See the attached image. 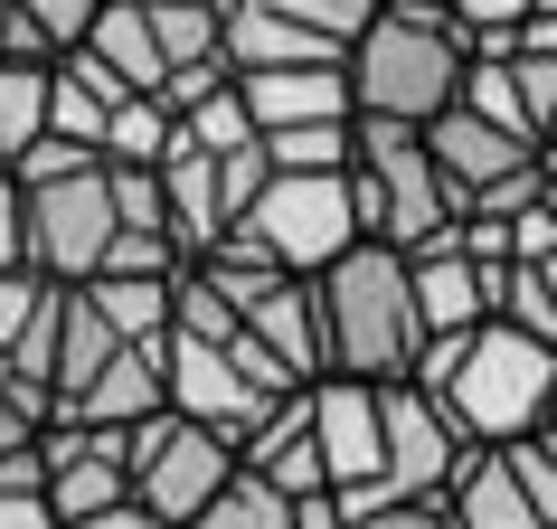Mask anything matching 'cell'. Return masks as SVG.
Masks as SVG:
<instances>
[{"label": "cell", "instance_id": "ba28073f", "mask_svg": "<svg viewBox=\"0 0 557 529\" xmlns=\"http://www.w3.org/2000/svg\"><path fill=\"white\" fill-rule=\"evenodd\" d=\"M236 227L256 236L264 256L284 264V274H331V264L359 246V218H350V171H294V180H264V199L236 218Z\"/></svg>", "mask_w": 557, "mask_h": 529}, {"label": "cell", "instance_id": "74e56055", "mask_svg": "<svg viewBox=\"0 0 557 529\" xmlns=\"http://www.w3.org/2000/svg\"><path fill=\"white\" fill-rule=\"evenodd\" d=\"M0 274H29V227H20V189L0 171Z\"/></svg>", "mask_w": 557, "mask_h": 529}, {"label": "cell", "instance_id": "8d00e7d4", "mask_svg": "<svg viewBox=\"0 0 557 529\" xmlns=\"http://www.w3.org/2000/svg\"><path fill=\"white\" fill-rule=\"evenodd\" d=\"M341 529H454V520H444V501H387V510H359Z\"/></svg>", "mask_w": 557, "mask_h": 529}, {"label": "cell", "instance_id": "277c9868", "mask_svg": "<svg viewBox=\"0 0 557 529\" xmlns=\"http://www.w3.org/2000/svg\"><path fill=\"white\" fill-rule=\"evenodd\" d=\"M350 218H359V246L416 256L425 236L463 218V199L435 180V161L407 123H350Z\"/></svg>", "mask_w": 557, "mask_h": 529}, {"label": "cell", "instance_id": "52a82bcc", "mask_svg": "<svg viewBox=\"0 0 557 529\" xmlns=\"http://www.w3.org/2000/svg\"><path fill=\"white\" fill-rule=\"evenodd\" d=\"M463 454L472 444L444 426V407L416 379H397V387H379V482H369V492H331V501H341V520L387 510V501H435Z\"/></svg>", "mask_w": 557, "mask_h": 529}, {"label": "cell", "instance_id": "d6986e66", "mask_svg": "<svg viewBox=\"0 0 557 529\" xmlns=\"http://www.w3.org/2000/svg\"><path fill=\"white\" fill-rule=\"evenodd\" d=\"M171 284H161V274H95V284H76V294L104 312V331H114L123 350H161V341H171Z\"/></svg>", "mask_w": 557, "mask_h": 529}, {"label": "cell", "instance_id": "ee69618b", "mask_svg": "<svg viewBox=\"0 0 557 529\" xmlns=\"http://www.w3.org/2000/svg\"><path fill=\"white\" fill-rule=\"evenodd\" d=\"M379 10H444V0H379Z\"/></svg>", "mask_w": 557, "mask_h": 529}, {"label": "cell", "instance_id": "1f68e13d", "mask_svg": "<svg viewBox=\"0 0 557 529\" xmlns=\"http://www.w3.org/2000/svg\"><path fill=\"white\" fill-rule=\"evenodd\" d=\"M492 454L510 464V482H520V501H529V510H539V520L557 529V454H548L539 435H520V444H492Z\"/></svg>", "mask_w": 557, "mask_h": 529}, {"label": "cell", "instance_id": "5b68a950", "mask_svg": "<svg viewBox=\"0 0 557 529\" xmlns=\"http://www.w3.org/2000/svg\"><path fill=\"white\" fill-rule=\"evenodd\" d=\"M20 189V227H29V274L38 284H95L104 246H114V199H104V161H66L48 180H10Z\"/></svg>", "mask_w": 557, "mask_h": 529}, {"label": "cell", "instance_id": "b9f144b4", "mask_svg": "<svg viewBox=\"0 0 557 529\" xmlns=\"http://www.w3.org/2000/svg\"><path fill=\"white\" fill-rule=\"evenodd\" d=\"M10 48H20V29H10V0H0V58H10Z\"/></svg>", "mask_w": 557, "mask_h": 529}, {"label": "cell", "instance_id": "7a4b0ae2", "mask_svg": "<svg viewBox=\"0 0 557 529\" xmlns=\"http://www.w3.org/2000/svg\"><path fill=\"white\" fill-rule=\"evenodd\" d=\"M463 66H472V48L444 10H379L350 38V58H341L350 123H407V133H425L463 95Z\"/></svg>", "mask_w": 557, "mask_h": 529}, {"label": "cell", "instance_id": "ab89813d", "mask_svg": "<svg viewBox=\"0 0 557 529\" xmlns=\"http://www.w3.org/2000/svg\"><path fill=\"white\" fill-rule=\"evenodd\" d=\"M66 529H161L151 510H133V501H114V510H95V520H66Z\"/></svg>", "mask_w": 557, "mask_h": 529}, {"label": "cell", "instance_id": "d4e9b609", "mask_svg": "<svg viewBox=\"0 0 557 529\" xmlns=\"http://www.w3.org/2000/svg\"><path fill=\"white\" fill-rule=\"evenodd\" d=\"M29 143H48V66L0 58V171H10Z\"/></svg>", "mask_w": 557, "mask_h": 529}, {"label": "cell", "instance_id": "8992f818", "mask_svg": "<svg viewBox=\"0 0 557 529\" xmlns=\"http://www.w3.org/2000/svg\"><path fill=\"white\" fill-rule=\"evenodd\" d=\"M236 472V444H218L208 426H189V416H143L133 435H123V492H133V510H151L161 529H189L208 510V501L227 492Z\"/></svg>", "mask_w": 557, "mask_h": 529}, {"label": "cell", "instance_id": "9a60e30c", "mask_svg": "<svg viewBox=\"0 0 557 529\" xmlns=\"http://www.w3.org/2000/svg\"><path fill=\"white\" fill-rule=\"evenodd\" d=\"M435 501H444V520H454V529H548V520L520 501V482H510V464H500L492 444H472Z\"/></svg>", "mask_w": 557, "mask_h": 529}, {"label": "cell", "instance_id": "44dd1931", "mask_svg": "<svg viewBox=\"0 0 557 529\" xmlns=\"http://www.w3.org/2000/svg\"><path fill=\"white\" fill-rule=\"evenodd\" d=\"M86 58L104 66L123 95H151V86H161V48H151V29H143V0H104V10H95Z\"/></svg>", "mask_w": 557, "mask_h": 529}, {"label": "cell", "instance_id": "f35d334b", "mask_svg": "<svg viewBox=\"0 0 557 529\" xmlns=\"http://www.w3.org/2000/svg\"><path fill=\"white\" fill-rule=\"evenodd\" d=\"M0 529H58V510L38 492H0Z\"/></svg>", "mask_w": 557, "mask_h": 529}, {"label": "cell", "instance_id": "9c48e42d", "mask_svg": "<svg viewBox=\"0 0 557 529\" xmlns=\"http://www.w3.org/2000/svg\"><path fill=\"white\" fill-rule=\"evenodd\" d=\"M38 501L58 510V529L133 501L123 492V435H104V426H48L38 435Z\"/></svg>", "mask_w": 557, "mask_h": 529}, {"label": "cell", "instance_id": "836d02e7", "mask_svg": "<svg viewBox=\"0 0 557 529\" xmlns=\"http://www.w3.org/2000/svg\"><path fill=\"white\" fill-rule=\"evenodd\" d=\"M264 180H274V161H264L256 143H246V151H227V161H218V208H227V227H236V218H246V208L264 199Z\"/></svg>", "mask_w": 557, "mask_h": 529}, {"label": "cell", "instance_id": "7402d4cb", "mask_svg": "<svg viewBox=\"0 0 557 529\" xmlns=\"http://www.w3.org/2000/svg\"><path fill=\"white\" fill-rule=\"evenodd\" d=\"M218 20H227V0H143V29L161 48V76L180 66H227L218 58Z\"/></svg>", "mask_w": 557, "mask_h": 529}, {"label": "cell", "instance_id": "4316f807", "mask_svg": "<svg viewBox=\"0 0 557 529\" xmlns=\"http://www.w3.org/2000/svg\"><path fill=\"white\" fill-rule=\"evenodd\" d=\"M454 104H463V114H482L492 133H510V143L539 151V133H529V114H520V95H510V66H500V58H472V66H463V95H454Z\"/></svg>", "mask_w": 557, "mask_h": 529}, {"label": "cell", "instance_id": "e0dca14e", "mask_svg": "<svg viewBox=\"0 0 557 529\" xmlns=\"http://www.w3.org/2000/svg\"><path fill=\"white\" fill-rule=\"evenodd\" d=\"M114 331H104V312H95L86 294H66V312H58V359H48V426H58L76 397H86L104 369H114Z\"/></svg>", "mask_w": 557, "mask_h": 529}, {"label": "cell", "instance_id": "4dcf8cb0", "mask_svg": "<svg viewBox=\"0 0 557 529\" xmlns=\"http://www.w3.org/2000/svg\"><path fill=\"white\" fill-rule=\"evenodd\" d=\"M529 10H539V0H444V20L463 29V48H472V58H500V38L520 29Z\"/></svg>", "mask_w": 557, "mask_h": 529}, {"label": "cell", "instance_id": "2e32d148", "mask_svg": "<svg viewBox=\"0 0 557 529\" xmlns=\"http://www.w3.org/2000/svg\"><path fill=\"white\" fill-rule=\"evenodd\" d=\"M114 104H123V86L86 58V48L48 58V133H58V143L95 151V143H104V123H114Z\"/></svg>", "mask_w": 557, "mask_h": 529}, {"label": "cell", "instance_id": "f1b7e54d", "mask_svg": "<svg viewBox=\"0 0 557 529\" xmlns=\"http://www.w3.org/2000/svg\"><path fill=\"white\" fill-rule=\"evenodd\" d=\"M236 10H264V20H294V29L331 38V48H350L369 20H379V0H236Z\"/></svg>", "mask_w": 557, "mask_h": 529}, {"label": "cell", "instance_id": "f546056e", "mask_svg": "<svg viewBox=\"0 0 557 529\" xmlns=\"http://www.w3.org/2000/svg\"><path fill=\"white\" fill-rule=\"evenodd\" d=\"M189 529H294V501H274L256 472H227V492L208 501Z\"/></svg>", "mask_w": 557, "mask_h": 529}, {"label": "cell", "instance_id": "cb8c5ba5", "mask_svg": "<svg viewBox=\"0 0 557 529\" xmlns=\"http://www.w3.org/2000/svg\"><path fill=\"white\" fill-rule=\"evenodd\" d=\"M180 143V123L151 104V95H123L114 123H104V143H95V161H114V171H161V151Z\"/></svg>", "mask_w": 557, "mask_h": 529}, {"label": "cell", "instance_id": "5bb4252c", "mask_svg": "<svg viewBox=\"0 0 557 529\" xmlns=\"http://www.w3.org/2000/svg\"><path fill=\"white\" fill-rule=\"evenodd\" d=\"M236 104L264 133H302V123H350V76L341 66H274V76H236Z\"/></svg>", "mask_w": 557, "mask_h": 529}, {"label": "cell", "instance_id": "3957f363", "mask_svg": "<svg viewBox=\"0 0 557 529\" xmlns=\"http://www.w3.org/2000/svg\"><path fill=\"white\" fill-rule=\"evenodd\" d=\"M322 294V350H331V379H359V387H397L416 379V303H407V256L397 246H350V256L312 274Z\"/></svg>", "mask_w": 557, "mask_h": 529}, {"label": "cell", "instance_id": "60d3db41", "mask_svg": "<svg viewBox=\"0 0 557 529\" xmlns=\"http://www.w3.org/2000/svg\"><path fill=\"white\" fill-rule=\"evenodd\" d=\"M529 274H539V303H548V322H557V256H548V264H529Z\"/></svg>", "mask_w": 557, "mask_h": 529}, {"label": "cell", "instance_id": "8fae6325", "mask_svg": "<svg viewBox=\"0 0 557 529\" xmlns=\"http://www.w3.org/2000/svg\"><path fill=\"white\" fill-rule=\"evenodd\" d=\"M416 143H425V161H435V180H444V189H454L463 208L482 199V189H500L510 171H529V161H539L529 143H510V133H492V123H482V114H463V104H444V114L425 123Z\"/></svg>", "mask_w": 557, "mask_h": 529}, {"label": "cell", "instance_id": "4fadbf2b", "mask_svg": "<svg viewBox=\"0 0 557 529\" xmlns=\"http://www.w3.org/2000/svg\"><path fill=\"white\" fill-rule=\"evenodd\" d=\"M236 331H246V341H256V350L274 359L294 387L331 379V350H322V294H312L302 274H284L264 303H246V322H236Z\"/></svg>", "mask_w": 557, "mask_h": 529}, {"label": "cell", "instance_id": "30bf717a", "mask_svg": "<svg viewBox=\"0 0 557 529\" xmlns=\"http://www.w3.org/2000/svg\"><path fill=\"white\" fill-rule=\"evenodd\" d=\"M312 407V454H322V482L331 492H369L379 482V387L359 379H312L302 387Z\"/></svg>", "mask_w": 557, "mask_h": 529}, {"label": "cell", "instance_id": "d6a6232c", "mask_svg": "<svg viewBox=\"0 0 557 529\" xmlns=\"http://www.w3.org/2000/svg\"><path fill=\"white\" fill-rule=\"evenodd\" d=\"M510 66V95H520V114L539 143H557V58H500Z\"/></svg>", "mask_w": 557, "mask_h": 529}, {"label": "cell", "instance_id": "ac0fdd59", "mask_svg": "<svg viewBox=\"0 0 557 529\" xmlns=\"http://www.w3.org/2000/svg\"><path fill=\"white\" fill-rule=\"evenodd\" d=\"M143 416H161V350H114V369L58 416V426H104V435H133Z\"/></svg>", "mask_w": 557, "mask_h": 529}, {"label": "cell", "instance_id": "e575fe53", "mask_svg": "<svg viewBox=\"0 0 557 529\" xmlns=\"http://www.w3.org/2000/svg\"><path fill=\"white\" fill-rule=\"evenodd\" d=\"M510 227V264H548L557 256V208L539 199V208H520V218H500Z\"/></svg>", "mask_w": 557, "mask_h": 529}, {"label": "cell", "instance_id": "d590c367", "mask_svg": "<svg viewBox=\"0 0 557 529\" xmlns=\"http://www.w3.org/2000/svg\"><path fill=\"white\" fill-rule=\"evenodd\" d=\"M38 303H48V284H38V274H0V359H10V341L29 331Z\"/></svg>", "mask_w": 557, "mask_h": 529}, {"label": "cell", "instance_id": "7c38bea8", "mask_svg": "<svg viewBox=\"0 0 557 529\" xmlns=\"http://www.w3.org/2000/svg\"><path fill=\"white\" fill-rule=\"evenodd\" d=\"M407 303H416V331L425 341H454V331L492 322V274L454 256V227H444L407 256Z\"/></svg>", "mask_w": 557, "mask_h": 529}, {"label": "cell", "instance_id": "484cf974", "mask_svg": "<svg viewBox=\"0 0 557 529\" xmlns=\"http://www.w3.org/2000/svg\"><path fill=\"white\" fill-rule=\"evenodd\" d=\"M180 143L189 151H208V161H227V151H246L256 143V123H246V104H236V76L218 95H199L189 114H180Z\"/></svg>", "mask_w": 557, "mask_h": 529}, {"label": "cell", "instance_id": "f6af8a7d", "mask_svg": "<svg viewBox=\"0 0 557 529\" xmlns=\"http://www.w3.org/2000/svg\"><path fill=\"white\" fill-rule=\"evenodd\" d=\"M548 208H557V189H548Z\"/></svg>", "mask_w": 557, "mask_h": 529}, {"label": "cell", "instance_id": "7bdbcfd3", "mask_svg": "<svg viewBox=\"0 0 557 529\" xmlns=\"http://www.w3.org/2000/svg\"><path fill=\"white\" fill-rule=\"evenodd\" d=\"M539 444H548V454H557V397H548V426H539Z\"/></svg>", "mask_w": 557, "mask_h": 529}, {"label": "cell", "instance_id": "ffe728a7", "mask_svg": "<svg viewBox=\"0 0 557 529\" xmlns=\"http://www.w3.org/2000/svg\"><path fill=\"white\" fill-rule=\"evenodd\" d=\"M180 274H189V284H208V294L227 303L236 322H246V303H264L274 284H284V264L264 256V246H256L246 227H227L218 246H208V256H189V264H180Z\"/></svg>", "mask_w": 557, "mask_h": 529}, {"label": "cell", "instance_id": "6da1fadb", "mask_svg": "<svg viewBox=\"0 0 557 529\" xmlns=\"http://www.w3.org/2000/svg\"><path fill=\"white\" fill-rule=\"evenodd\" d=\"M416 387L444 407V426L463 444H520L548 426L557 397V350L520 341L510 322H472L454 341H425L416 350Z\"/></svg>", "mask_w": 557, "mask_h": 529}, {"label": "cell", "instance_id": "603a6c76", "mask_svg": "<svg viewBox=\"0 0 557 529\" xmlns=\"http://www.w3.org/2000/svg\"><path fill=\"white\" fill-rule=\"evenodd\" d=\"M95 10H104V0H10V29H20V48H10V58L48 66V58H66V48H86Z\"/></svg>", "mask_w": 557, "mask_h": 529}, {"label": "cell", "instance_id": "83f0119b", "mask_svg": "<svg viewBox=\"0 0 557 529\" xmlns=\"http://www.w3.org/2000/svg\"><path fill=\"white\" fill-rule=\"evenodd\" d=\"M264 161H274V180L294 171H350V123H302V133H264Z\"/></svg>", "mask_w": 557, "mask_h": 529}]
</instances>
